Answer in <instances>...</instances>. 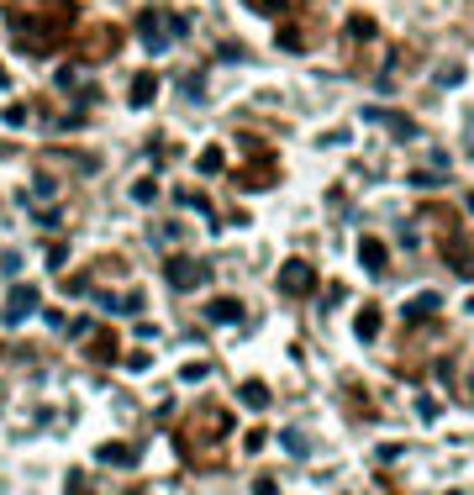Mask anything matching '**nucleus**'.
I'll return each instance as SVG.
<instances>
[{
  "mask_svg": "<svg viewBox=\"0 0 474 495\" xmlns=\"http://www.w3.org/2000/svg\"><path fill=\"white\" fill-rule=\"evenodd\" d=\"M432 311H438V295L432 290H422L416 300H406V317H432Z\"/></svg>",
  "mask_w": 474,
  "mask_h": 495,
  "instance_id": "nucleus-14",
  "label": "nucleus"
},
{
  "mask_svg": "<svg viewBox=\"0 0 474 495\" xmlns=\"http://www.w3.org/2000/svg\"><path fill=\"white\" fill-rule=\"evenodd\" d=\"M16 269H22V259H16L11 247H0V274H16Z\"/></svg>",
  "mask_w": 474,
  "mask_h": 495,
  "instance_id": "nucleus-19",
  "label": "nucleus"
},
{
  "mask_svg": "<svg viewBox=\"0 0 474 495\" xmlns=\"http://www.w3.org/2000/svg\"><path fill=\"white\" fill-rule=\"evenodd\" d=\"M132 201H137V206H153L158 201V179H137V185H132Z\"/></svg>",
  "mask_w": 474,
  "mask_h": 495,
  "instance_id": "nucleus-15",
  "label": "nucleus"
},
{
  "mask_svg": "<svg viewBox=\"0 0 474 495\" xmlns=\"http://www.w3.org/2000/svg\"><path fill=\"white\" fill-rule=\"evenodd\" d=\"M6 127H26V106H6Z\"/></svg>",
  "mask_w": 474,
  "mask_h": 495,
  "instance_id": "nucleus-20",
  "label": "nucleus"
},
{
  "mask_svg": "<svg viewBox=\"0 0 474 495\" xmlns=\"http://www.w3.org/2000/svg\"><path fill=\"white\" fill-rule=\"evenodd\" d=\"M164 274H169V284H174V290H195L201 280H211V269H206L201 259H190V253H174V259L164 264Z\"/></svg>",
  "mask_w": 474,
  "mask_h": 495,
  "instance_id": "nucleus-1",
  "label": "nucleus"
},
{
  "mask_svg": "<svg viewBox=\"0 0 474 495\" xmlns=\"http://www.w3.org/2000/svg\"><path fill=\"white\" fill-rule=\"evenodd\" d=\"M280 290L284 295H311V290H316V269H311L306 259H290L280 269Z\"/></svg>",
  "mask_w": 474,
  "mask_h": 495,
  "instance_id": "nucleus-2",
  "label": "nucleus"
},
{
  "mask_svg": "<svg viewBox=\"0 0 474 495\" xmlns=\"http://www.w3.org/2000/svg\"><path fill=\"white\" fill-rule=\"evenodd\" d=\"M206 321H216V327L243 321V300H237V295H211V300H206Z\"/></svg>",
  "mask_w": 474,
  "mask_h": 495,
  "instance_id": "nucleus-4",
  "label": "nucleus"
},
{
  "mask_svg": "<svg viewBox=\"0 0 474 495\" xmlns=\"http://www.w3.org/2000/svg\"><path fill=\"white\" fill-rule=\"evenodd\" d=\"M84 348H90L95 364H106V358H116V332H90V337H84Z\"/></svg>",
  "mask_w": 474,
  "mask_h": 495,
  "instance_id": "nucleus-8",
  "label": "nucleus"
},
{
  "mask_svg": "<svg viewBox=\"0 0 474 495\" xmlns=\"http://www.w3.org/2000/svg\"><path fill=\"white\" fill-rule=\"evenodd\" d=\"M253 6H259V11H280V0H253Z\"/></svg>",
  "mask_w": 474,
  "mask_h": 495,
  "instance_id": "nucleus-26",
  "label": "nucleus"
},
{
  "mask_svg": "<svg viewBox=\"0 0 474 495\" xmlns=\"http://www.w3.org/2000/svg\"><path fill=\"white\" fill-rule=\"evenodd\" d=\"M353 332H358V337H364V342H374V337H379V311H374V306H369V311H358Z\"/></svg>",
  "mask_w": 474,
  "mask_h": 495,
  "instance_id": "nucleus-12",
  "label": "nucleus"
},
{
  "mask_svg": "<svg viewBox=\"0 0 474 495\" xmlns=\"http://www.w3.org/2000/svg\"><path fill=\"white\" fill-rule=\"evenodd\" d=\"M201 174H222V148H206L201 153Z\"/></svg>",
  "mask_w": 474,
  "mask_h": 495,
  "instance_id": "nucleus-16",
  "label": "nucleus"
},
{
  "mask_svg": "<svg viewBox=\"0 0 474 495\" xmlns=\"http://www.w3.org/2000/svg\"><path fill=\"white\" fill-rule=\"evenodd\" d=\"M153 95H158V74L142 69L137 79H132V106H153Z\"/></svg>",
  "mask_w": 474,
  "mask_h": 495,
  "instance_id": "nucleus-9",
  "label": "nucleus"
},
{
  "mask_svg": "<svg viewBox=\"0 0 474 495\" xmlns=\"http://www.w3.org/2000/svg\"><path fill=\"white\" fill-rule=\"evenodd\" d=\"M69 495H95V490H90L84 480H69Z\"/></svg>",
  "mask_w": 474,
  "mask_h": 495,
  "instance_id": "nucleus-25",
  "label": "nucleus"
},
{
  "mask_svg": "<svg viewBox=\"0 0 474 495\" xmlns=\"http://www.w3.org/2000/svg\"><path fill=\"white\" fill-rule=\"evenodd\" d=\"M6 84H11V74H6V69H0V90H6Z\"/></svg>",
  "mask_w": 474,
  "mask_h": 495,
  "instance_id": "nucleus-27",
  "label": "nucleus"
},
{
  "mask_svg": "<svg viewBox=\"0 0 474 495\" xmlns=\"http://www.w3.org/2000/svg\"><path fill=\"white\" fill-rule=\"evenodd\" d=\"M137 459H142V453L127 448V443H100V448H95V464H116V469H132Z\"/></svg>",
  "mask_w": 474,
  "mask_h": 495,
  "instance_id": "nucleus-5",
  "label": "nucleus"
},
{
  "mask_svg": "<svg viewBox=\"0 0 474 495\" xmlns=\"http://www.w3.org/2000/svg\"><path fill=\"white\" fill-rule=\"evenodd\" d=\"M137 37L153 47V53H164V47H169V32H164V22H158V11H148V16L137 22Z\"/></svg>",
  "mask_w": 474,
  "mask_h": 495,
  "instance_id": "nucleus-6",
  "label": "nucleus"
},
{
  "mask_svg": "<svg viewBox=\"0 0 474 495\" xmlns=\"http://www.w3.org/2000/svg\"><path fill=\"white\" fill-rule=\"evenodd\" d=\"M206 374H211V364L201 358V364H185V374H179V379H185V385H195V379H206Z\"/></svg>",
  "mask_w": 474,
  "mask_h": 495,
  "instance_id": "nucleus-17",
  "label": "nucleus"
},
{
  "mask_svg": "<svg viewBox=\"0 0 474 495\" xmlns=\"http://www.w3.org/2000/svg\"><path fill=\"white\" fill-rule=\"evenodd\" d=\"M37 306H43L37 284H11V300H6V321H26Z\"/></svg>",
  "mask_w": 474,
  "mask_h": 495,
  "instance_id": "nucleus-3",
  "label": "nucleus"
},
{
  "mask_svg": "<svg viewBox=\"0 0 474 495\" xmlns=\"http://www.w3.org/2000/svg\"><path fill=\"white\" fill-rule=\"evenodd\" d=\"M237 395H243V406H248V411H263V406H269V385H263V379H243V390H237Z\"/></svg>",
  "mask_w": 474,
  "mask_h": 495,
  "instance_id": "nucleus-10",
  "label": "nucleus"
},
{
  "mask_svg": "<svg viewBox=\"0 0 474 495\" xmlns=\"http://www.w3.org/2000/svg\"><path fill=\"white\" fill-rule=\"evenodd\" d=\"M358 259H364V269L385 274V264H390V253H385V243H379V237H364V243H358Z\"/></svg>",
  "mask_w": 474,
  "mask_h": 495,
  "instance_id": "nucleus-7",
  "label": "nucleus"
},
{
  "mask_svg": "<svg viewBox=\"0 0 474 495\" xmlns=\"http://www.w3.org/2000/svg\"><path fill=\"white\" fill-rule=\"evenodd\" d=\"M63 259H69V247H63V243L47 247V264H53V269H63Z\"/></svg>",
  "mask_w": 474,
  "mask_h": 495,
  "instance_id": "nucleus-22",
  "label": "nucleus"
},
{
  "mask_svg": "<svg viewBox=\"0 0 474 495\" xmlns=\"http://www.w3.org/2000/svg\"><path fill=\"white\" fill-rule=\"evenodd\" d=\"M443 259H448V264H453V269H459V274H469V280H474V253H469V247L459 243V237H453V243L443 247Z\"/></svg>",
  "mask_w": 474,
  "mask_h": 495,
  "instance_id": "nucleus-11",
  "label": "nucleus"
},
{
  "mask_svg": "<svg viewBox=\"0 0 474 495\" xmlns=\"http://www.w3.org/2000/svg\"><path fill=\"white\" fill-rule=\"evenodd\" d=\"M348 32H353V37H374V22H369V16H353V22H348Z\"/></svg>",
  "mask_w": 474,
  "mask_h": 495,
  "instance_id": "nucleus-18",
  "label": "nucleus"
},
{
  "mask_svg": "<svg viewBox=\"0 0 474 495\" xmlns=\"http://www.w3.org/2000/svg\"><path fill=\"white\" fill-rule=\"evenodd\" d=\"M280 443H284V453H296V459H306V432H300V427H284V432H280Z\"/></svg>",
  "mask_w": 474,
  "mask_h": 495,
  "instance_id": "nucleus-13",
  "label": "nucleus"
},
{
  "mask_svg": "<svg viewBox=\"0 0 474 495\" xmlns=\"http://www.w3.org/2000/svg\"><path fill=\"white\" fill-rule=\"evenodd\" d=\"M469 206H474V195H469Z\"/></svg>",
  "mask_w": 474,
  "mask_h": 495,
  "instance_id": "nucleus-28",
  "label": "nucleus"
},
{
  "mask_svg": "<svg viewBox=\"0 0 474 495\" xmlns=\"http://www.w3.org/2000/svg\"><path fill=\"white\" fill-rule=\"evenodd\" d=\"M148 364H153V358L142 353V348H137V353H127V369H132V374H142V369H148Z\"/></svg>",
  "mask_w": 474,
  "mask_h": 495,
  "instance_id": "nucleus-21",
  "label": "nucleus"
},
{
  "mask_svg": "<svg viewBox=\"0 0 474 495\" xmlns=\"http://www.w3.org/2000/svg\"><path fill=\"white\" fill-rule=\"evenodd\" d=\"M253 495H280V485H274V480H259V485H253Z\"/></svg>",
  "mask_w": 474,
  "mask_h": 495,
  "instance_id": "nucleus-24",
  "label": "nucleus"
},
{
  "mask_svg": "<svg viewBox=\"0 0 474 495\" xmlns=\"http://www.w3.org/2000/svg\"><path fill=\"white\" fill-rule=\"evenodd\" d=\"M63 295H90V280H63Z\"/></svg>",
  "mask_w": 474,
  "mask_h": 495,
  "instance_id": "nucleus-23",
  "label": "nucleus"
}]
</instances>
